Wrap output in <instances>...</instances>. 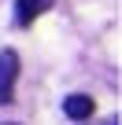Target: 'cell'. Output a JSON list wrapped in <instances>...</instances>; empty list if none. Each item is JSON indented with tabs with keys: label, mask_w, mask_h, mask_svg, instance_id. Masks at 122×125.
<instances>
[{
	"label": "cell",
	"mask_w": 122,
	"mask_h": 125,
	"mask_svg": "<svg viewBox=\"0 0 122 125\" xmlns=\"http://www.w3.org/2000/svg\"><path fill=\"white\" fill-rule=\"evenodd\" d=\"M15 81H19V55L11 48H4L0 52V103H11Z\"/></svg>",
	"instance_id": "1"
},
{
	"label": "cell",
	"mask_w": 122,
	"mask_h": 125,
	"mask_svg": "<svg viewBox=\"0 0 122 125\" xmlns=\"http://www.w3.org/2000/svg\"><path fill=\"white\" fill-rule=\"evenodd\" d=\"M52 4H55V0H15V22L19 26H30L37 15L52 11Z\"/></svg>",
	"instance_id": "2"
},
{
	"label": "cell",
	"mask_w": 122,
	"mask_h": 125,
	"mask_svg": "<svg viewBox=\"0 0 122 125\" xmlns=\"http://www.w3.org/2000/svg\"><path fill=\"white\" fill-rule=\"evenodd\" d=\"M93 110H96V103L89 99V96H67L63 99V114L67 118H74V121H85V118H93Z\"/></svg>",
	"instance_id": "3"
}]
</instances>
